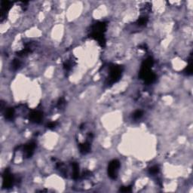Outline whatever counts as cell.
<instances>
[{
	"instance_id": "obj_1",
	"label": "cell",
	"mask_w": 193,
	"mask_h": 193,
	"mask_svg": "<svg viewBox=\"0 0 193 193\" xmlns=\"http://www.w3.org/2000/svg\"><path fill=\"white\" fill-rule=\"evenodd\" d=\"M120 167V162L118 160H113L108 167V174L111 179H116L118 174V170Z\"/></svg>"
},
{
	"instance_id": "obj_2",
	"label": "cell",
	"mask_w": 193,
	"mask_h": 193,
	"mask_svg": "<svg viewBox=\"0 0 193 193\" xmlns=\"http://www.w3.org/2000/svg\"><path fill=\"white\" fill-rule=\"evenodd\" d=\"M121 73V69L120 67L113 66L110 69V80L112 82H116L120 78Z\"/></svg>"
},
{
	"instance_id": "obj_3",
	"label": "cell",
	"mask_w": 193,
	"mask_h": 193,
	"mask_svg": "<svg viewBox=\"0 0 193 193\" xmlns=\"http://www.w3.org/2000/svg\"><path fill=\"white\" fill-rule=\"evenodd\" d=\"M13 181L14 179L12 175L9 173L8 170H5L3 176V186L6 188H9L12 186Z\"/></svg>"
},
{
	"instance_id": "obj_4",
	"label": "cell",
	"mask_w": 193,
	"mask_h": 193,
	"mask_svg": "<svg viewBox=\"0 0 193 193\" xmlns=\"http://www.w3.org/2000/svg\"><path fill=\"white\" fill-rule=\"evenodd\" d=\"M35 148H36V143L33 142H31V143H29L28 144H27L24 146V149L26 157H27V158L30 157L33 153Z\"/></svg>"
},
{
	"instance_id": "obj_5",
	"label": "cell",
	"mask_w": 193,
	"mask_h": 193,
	"mask_svg": "<svg viewBox=\"0 0 193 193\" xmlns=\"http://www.w3.org/2000/svg\"><path fill=\"white\" fill-rule=\"evenodd\" d=\"M42 119V113L39 111H33L30 114V120L34 123H39Z\"/></svg>"
},
{
	"instance_id": "obj_6",
	"label": "cell",
	"mask_w": 193,
	"mask_h": 193,
	"mask_svg": "<svg viewBox=\"0 0 193 193\" xmlns=\"http://www.w3.org/2000/svg\"><path fill=\"white\" fill-rule=\"evenodd\" d=\"M12 3L9 1H2V17H3L4 14L11 8Z\"/></svg>"
},
{
	"instance_id": "obj_7",
	"label": "cell",
	"mask_w": 193,
	"mask_h": 193,
	"mask_svg": "<svg viewBox=\"0 0 193 193\" xmlns=\"http://www.w3.org/2000/svg\"><path fill=\"white\" fill-rule=\"evenodd\" d=\"M91 146L88 143H84L82 144H80V152L82 154H86L90 151Z\"/></svg>"
},
{
	"instance_id": "obj_8",
	"label": "cell",
	"mask_w": 193,
	"mask_h": 193,
	"mask_svg": "<svg viewBox=\"0 0 193 193\" xmlns=\"http://www.w3.org/2000/svg\"><path fill=\"white\" fill-rule=\"evenodd\" d=\"M14 115V110L12 108H8L5 111V118L7 119H11Z\"/></svg>"
},
{
	"instance_id": "obj_9",
	"label": "cell",
	"mask_w": 193,
	"mask_h": 193,
	"mask_svg": "<svg viewBox=\"0 0 193 193\" xmlns=\"http://www.w3.org/2000/svg\"><path fill=\"white\" fill-rule=\"evenodd\" d=\"M147 21H148V18L146 17H142L137 20V23L139 26H142V25H145L147 23Z\"/></svg>"
},
{
	"instance_id": "obj_10",
	"label": "cell",
	"mask_w": 193,
	"mask_h": 193,
	"mask_svg": "<svg viewBox=\"0 0 193 193\" xmlns=\"http://www.w3.org/2000/svg\"><path fill=\"white\" fill-rule=\"evenodd\" d=\"M158 171H159V168L158 166H153V167H150V169H149V173L152 174H155Z\"/></svg>"
},
{
	"instance_id": "obj_11",
	"label": "cell",
	"mask_w": 193,
	"mask_h": 193,
	"mask_svg": "<svg viewBox=\"0 0 193 193\" xmlns=\"http://www.w3.org/2000/svg\"><path fill=\"white\" fill-rule=\"evenodd\" d=\"M142 116H143V112L141 110H137L133 115L134 118H140Z\"/></svg>"
},
{
	"instance_id": "obj_12",
	"label": "cell",
	"mask_w": 193,
	"mask_h": 193,
	"mask_svg": "<svg viewBox=\"0 0 193 193\" xmlns=\"http://www.w3.org/2000/svg\"><path fill=\"white\" fill-rule=\"evenodd\" d=\"M192 73V62L190 61L189 64L188 65L187 68H186V73L189 75H191Z\"/></svg>"
},
{
	"instance_id": "obj_13",
	"label": "cell",
	"mask_w": 193,
	"mask_h": 193,
	"mask_svg": "<svg viewBox=\"0 0 193 193\" xmlns=\"http://www.w3.org/2000/svg\"><path fill=\"white\" fill-rule=\"evenodd\" d=\"M12 65H13L14 69H17L19 67V66H20V61L18 60H14L13 61V64Z\"/></svg>"
},
{
	"instance_id": "obj_14",
	"label": "cell",
	"mask_w": 193,
	"mask_h": 193,
	"mask_svg": "<svg viewBox=\"0 0 193 193\" xmlns=\"http://www.w3.org/2000/svg\"><path fill=\"white\" fill-rule=\"evenodd\" d=\"M121 192H131V188L127 186V187H124L123 189H121Z\"/></svg>"
},
{
	"instance_id": "obj_15",
	"label": "cell",
	"mask_w": 193,
	"mask_h": 193,
	"mask_svg": "<svg viewBox=\"0 0 193 193\" xmlns=\"http://www.w3.org/2000/svg\"><path fill=\"white\" fill-rule=\"evenodd\" d=\"M63 104H64V100H63V98H60V99L59 100V101H58L57 106H58L59 107H61Z\"/></svg>"
},
{
	"instance_id": "obj_16",
	"label": "cell",
	"mask_w": 193,
	"mask_h": 193,
	"mask_svg": "<svg viewBox=\"0 0 193 193\" xmlns=\"http://www.w3.org/2000/svg\"><path fill=\"white\" fill-rule=\"evenodd\" d=\"M57 125V123L56 122H51L48 124V127L49 128H54L55 127V126Z\"/></svg>"
}]
</instances>
